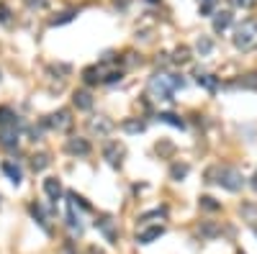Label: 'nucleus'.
Listing matches in <instances>:
<instances>
[{
    "label": "nucleus",
    "instance_id": "1",
    "mask_svg": "<svg viewBox=\"0 0 257 254\" xmlns=\"http://www.w3.org/2000/svg\"><path fill=\"white\" fill-rule=\"evenodd\" d=\"M177 87H185V80L183 77H177V75H165V72H157L152 77V83H149V90L152 92H157V95L162 100H172V90Z\"/></svg>",
    "mask_w": 257,
    "mask_h": 254
},
{
    "label": "nucleus",
    "instance_id": "2",
    "mask_svg": "<svg viewBox=\"0 0 257 254\" xmlns=\"http://www.w3.org/2000/svg\"><path fill=\"white\" fill-rule=\"evenodd\" d=\"M216 177H219L216 182L221 185V188H227V190H231V193H237V190L244 188L242 172L234 169V167H221V169H216Z\"/></svg>",
    "mask_w": 257,
    "mask_h": 254
},
{
    "label": "nucleus",
    "instance_id": "3",
    "mask_svg": "<svg viewBox=\"0 0 257 254\" xmlns=\"http://www.w3.org/2000/svg\"><path fill=\"white\" fill-rule=\"evenodd\" d=\"M257 41V23L255 21H247L244 26L237 31V36H234V44L239 46V49H250V46H255Z\"/></svg>",
    "mask_w": 257,
    "mask_h": 254
},
{
    "label": "nucleus",
    "instance_id": "4",
    "mask_svg": "<svg viewBox=\"0 0 257 254\" xmlns=\"http://www.w3.org/2000/svg\"><path fill=\"white\" fill-rule=\"evenodd\" d=\"M47 126H52L54 131H67L72 126V118H70V111H57L47 118Z\"/></svg>",
    "mask_w": 257,
    "mask_h": 254
},
{
    "label": "nucleus",
    "instance_id": "5",
    "mask_svg": "<svg viewBox=\"0 0 257 254\" xmlns=\"http://www.w3.org/2000/svg\"><path fill=\"white\" fill-rule=\"evenodd\" d=\"M0 144L13 149L18 144V123H10V126H0Z\"/></svg>",
    "mask_w": 257,
    "mask_h": 254
},
{
    "label": "nucleus",
    "instance_id": "6",
    "mask_svg": "<svg viewBox=\"0 0 257 254\" xmlns=\"http://www.w3.org/2000/svg\"><path fill=\"white\" fill-rule=\"evenodd\" d=\"M67 152H70V154H80V157H85V154H90V144H87L85 139L75 136V139H70V141H67Z\"/></svg>",
    "mask_w": 257,
    "mask_h": 254
},
{
    "label": "nucleus",
    "instance_id": "7",
    "mask_svg": "<svg viewBox=\"0 0 257 254\" xmlns=\"http://www.w3.org/2000/svg\"><path fill=\"white\" fill-rule=\"evenodd\" d=\"M44 193H47L52 200H59V195H62L59 180H57V177H47V180H44Z\"/></svg>",
    "mask_w": 257,
    "mask_h": 254
},
{
    "label": "nucleus",
    "instance_id": "8",
    "mask_svg": "<svg viewBox=\"0 0 257 254\" xmlns=\"http://www.w3.org/2000/svg\"><path fill=\"white\" fill-rule=\"evenodd\" d=\"M162 234H165L162 226H152V228H147V231H142V234L137 236V241H139V244H152V241L160 239Z\"/></svg>",
    "mask_w": 257,
    "mask_h": 254
},
{
    "label": "nucleus",
    "instance_id": "9",
    "mask_svg": "<svg viewBox=\"0 0 257 254\" xmlns=\"http://www.w3.org/2000/svg\"><path fill=\"white\" fill-rule=\"evenodd\" d=\"M72 100H75V106L80 111H90L93 108V98H90V92H85V90H77L72 95Z\"/></svg>",
    "mask_w": 257,
    "mask_h": 254
},
{
    "label": "nucleus",
    "instance_id": "10",
    "mask_svg": "<svg viewBox=\"0 0 257 254\" xmlns=\"http://www.w3.org/2000/svg\"><path fill=\"white\" fill-rule=\"evenodd\" d=\"M3 172L10 177V182H13V185H21V180H24V172H21V167L13 165V162H3Z\"/></svg>",
    "mask_w": 257,
    "mask_h": 254
},
{
    "label": "nucleus",
    "instance_id": "11",
    "mask_svg": "<svg viewBox=\"0 0 257 254\" xmlns=\"http://www.w3.org/2000/svg\"><path fill=\"white\" fill-rule=\"evenodd\" d=\"M157 121L167 123V126H175V129H185V121L180 118V115H175V113H157Z\"/></svg>",
    "mask_w": 257,
    "mask_h": 254
},
{
    "label": "nucleus",
    "instance_id": "12",
    "mask_svg": "<svg viewBox=\"0 0 257 254\" xmlns=\"http://www.w3.org/2000/svg\"><path fill=\"white\" fill-rule=\"evenodd\" d=\"M90 129H93L95 134H100V136H106V134L111 131V121L103 118V115H95V118L90 121Z\"/></svg>",
    "mask_w": 257,
    "mask_h": 254
},
{
    "label": "nucleus",
    "instance_id": "13",
    "mask_svg": "<svg viewBox=\"0 0 257 254\" xmlns=\"http://www.w3.org/2000/svg\"><path fill=\"white\" fill-rule=\"evenodd\" d=\"M229 23H231V13H229V10H221V13L214 16V31L219 33V31L229 28Z\"/></svg>",
    "mask_w": 257,
    "mask_h": 254
},
{
    "label": "nucleus",
    "instance_id": "14",
    "mask_svg": "<svg viewBox=\"0 0 257 254\" xmlns=\"http://www.w3.org/2000/svg\"><path fill=\"white\" fill-rule=\"evenodd\" d=\"M95 226H98L100 231H103L108 241H114V239H116V231H114V221H111V218H100V221H95Z\"/></svg>",
    "mask_w": 257,
    "mask_h": 254
},
{
    "label": "nucleus",
    "instance_id": "15",
    "mask_svg": "<svg viewBox=\"0 0 257 254\" xmlns=\"http://www.w3.org/2000/svg\"><path fill=\"white\" fill-rule=\"evenodd\" d=\"M198 85H203L206 90L214 92V90L219 87V80H216L214 75H198Z\"/></svg>",
    "mask_w": 257,
    "mask_h": 254
},
{
    "label": "nucleus",
    "instance_id": "16",
    "mask_svg": "<svg viewBox=\"0 0 257 254\" xmlns=\"http://www.w3.org/2000/svg\"><path fill=\"white\" fill-rule=\"evenodd\" d=\"M10 123H18V115L10 108H0V126H10Z\"/></svg>",
    "mask_w": 257,
    "mask_h": 254
},
{
    "label": "nucleus",
    "instance_id": "17",
    "mask_svg": "<svg viewBox=\"0 0 257 254\" xmlns=\"http://www.w3.org/2000/svg\"><path fill=\"white\" fill-rule=\"evenodd\" d=\"M103 154H106V159L111 162V165H116V162H118V157H121V146H118V144H108Z\"/></svg>",
    "mask_w": 257,
    "mask_h": 254
},
{
    "label": "nucleus",
    "instance_id": "18",
    "mask_svg": "<svg viewBox=\"0 0 257 254\" xmlns=\"http://www.w3.org/2000/svg\"><path fill=\"white\" fill-rule=\"evenodd\" d=\"M31 216L36 218V224H39L44 231H49V226H47V218H44V211H41V205H36V203H33V205H31Z\"/></svg>",
    "mask_w": 257,
    "mask_h": 254
},
{
    "label": "nucleus",
    "instance_id": "19",
    "mask_svg": "<svg viewBox=\"0 0 257 254\" xmlns=\"http://www.w3.org/2000/svg\"><path fill=\"white\" fill-rule=\"evenodd\" d=\"M31 167L36 172H41L44 167H49V157L47 154H36V157H33V162H31Z\"/></svg>",
    "mask_w": 257,
    "mask_h": 254
},
{
    "label": "nucleus",
    "instance_id": "20",
    "mask_svg": "<svg viewBox=\"0 0 257 254\" xmlns=\"http://www.w3.org/2000/svg\"><path fill=\"white\" fill-rule=\"evenodd\" d=\"M124 131H129V134H142L144 131V123L142 121H124Z\"/></svg>",
    "mask_w": 257,
    "mask_h": 254
},
{
    "label": "nucleus",
    "instance_id": "21",
    "mask_svg": "<svg viewBox=\"0 0 257 254\" xmlns=\"http://www.w3.org/2000/svg\"><path fill=\"white\" fill-rule=\"evenodd\" d=\"M185 175H188V165H172V169H170L172 180H183Z\"/></svg>",
    "mask_w": 257,
    "mask_h": 254
},
{
    "label": "nucleus",
    "instance_id": "22",
    "mask_svg": "<svg viewBox=\"0 0 257 254\" xmlns=\"http://www.w3.org/2000/svg\"><path fill=\"white\" fill-rule=\"evenodd\" d=\"M172 59H175L177 64L191 59V52H188V46H180V49H175V56H172Z\"/></svg>",
    "mask_w": 257,
    "mask_h": 254
},
{
    "label": "nucleus",
    "instance_id": "23",
    "mask_svg": "<svg viewBox=\"0 0 257 254\" xmlns=\"http://www.w3.org/2000/svg\"><path fill=\"white\" fill-rule=\"evenodd\" d=\"M83 80H85V83H87V85H93V83H98V69H95V67H87V69H85V72H83Z\"/></svg>",
    "mask_w": 257,
    "mask_h": 254
},
{
    "label": "nucleus",
    "instance_id": "24",
    "mask_svg": "<svg viewBox=\"0 0 257 254\" xmlns=\"http://www.w3.org/2000/svg\"><path fill=\"white\" fill-rule=\"evenodd\" d=\"M200 208H206V211H219V203L214 200V198H208V195H203V198H200Z\"/></svg>",
    "mask_w": 257,
    "mask_h": 254
},
{
    "label": "nucleus",
    "instance_id": "25",
    "mask_svg": "<svg viewBox=\"0 0 257 254\" xmlns=\"http://www.w3.org/2000/svg\"><path fill=\"white\" fill-rule=\"evenodd\" d=\"M242 216H247L250 221H257V208L255 205H242Z\"/></svg>",
    "mask_w": 257,
    "mask_h": 254
},
{
    "label": "nucleus",
    "instance_id": "26",
    "mask_svg": "<svg viewBox=\"0 0 257 254\" xmlns=\"http://www.w3.org/2000/svg\"><path fill=\"white\" fill-rule=\"evenodd\" d=\"M75 18V10H67V13H62L59 18H54L52 23H54V26H59V23H67V21H72Z\"/></svg>",
    "mask_w": 257,
    "mask_h": 254
},
{
    "label": "nucleus",
    "instance_id": "27",
    "mask_svg": "<svg viewBox=\"0 0 257 254\" xmlns=\"http://www.w3.org/2000/svg\"><path fill=\"white\" fill-rule=\"evenodd\" d=\"M242 85H244V87H257V72L247 75V80H242Z\"/></svg>",
    "mask_w": 257,
    "mask_h": 254
},
{
    "label": "nucleus",
    "instance_id": "28",
    "mask_svg": "<svg viewBox=\"0 0 257 254\" xmlns=\"http://www.w3.org/2000/svg\"><path fill=\"white\" fill-rule=\"evenodd\" d=\"M198 52H200V54H208V52H211V41H208V39H200V41H198Z\"/></svg>",
    "mask_w": 257,
    "mask_h": 254
},
{
    "label": "nucleus",
    "instance_id": "29",
    "mask_svg": "<svg viewBox=\"0 0 257 254\" xmlns=\"http://www.w3.org/2000/svg\"><path fill=\"white\" fill-rule=\"evenodd\" d=\"M231 3H234V5H239V8H252L257 0H231Z\"/></svg>",
    "mask_w": 257,
    "mask_h": 254
},
{
    "label": "nucleus",
    "instance_id": "30",
    "mask_svg": "<svg viewBox=\"0 0 257 254\" xmlns=\"http://www.w3.org/2000/svg\"><path fill=\"white\" fill-rule=\"evenodd\" d=\"M10 18H8V8L5 5H0V23H8Z\"/></svg>",
    "mask_w": 257,
    "mask_h": 254
},
{
    "label": "nucleus",
    "instance_id": "31",
    "mask_svg": "<svg viewBox=\"0 0 257 254\" xmlns=\"http://www.w3.org/2000/svg\"><path fill=\"white\" fill-rule=\"evenodd\" d=\"M26 3H29L31 8H44V5H47V0H26Z\"/></svg>",
    "mask_w": 257,
    "mask_h": 254
},
{
    "label": "nucleus",
    "instance_id": "32",
    "mask_svg": "<svg viewBox=\"0 0 257 254\" xmlns=\"http://www.w3.org/2000/svg\"><path fill=\"white\" fill-rule=\"evenodd\" d=\"M121 80V72H111L108 77H106V83H118Z\"/></svg>",
    "mask_w": 257,
    "mask_h": 254
},
{
    "label": "nucleus",
    "instance_id": "33",
    "mask_svg": "<svg viewBox=\"0 0 257 254\" xmlns=\"http://www.w3.org/2000/svg\"><path fill=\"white\" fill-rule=\"evenodd\" d=\"M198 3L203 5V13H208V10H211V3H214V0H198Z\"/></svg>",
    "mask_w": 257,
    "mask_h": 254
},
{
    "label": "nucleus",
    "instance_id": "34",
    "mask_svg": "<svg viewBox=\"0 0 257 254\" xmlns=\"http://www.w3.org/2000/svg\"><path fill=\"white\" fill-rule=\"evenodd\" d=\"M59 254H75V252H72V247H70V244H67V247H62V249H59Z\"/></svg>",
    "mask_w": 257,
    "mask_h": 254
},
{
    "label": "nucleus",
    "instance_id": "35",
    "mask_svg": "<svg viewBox=\"0 0 257 254\" xmlns=\"http://www.w3.org/2000/svg\"><path fill=\"white\" fill-rule=\"evenodd\" d=\"M252 188H255V190H257V175H255V182H252Z\"/></svg>",
    "mask_w": 257,
    "mask_h": 254
},
{
    "label": "nucleus",
    "instance_id": "36",
    "mask_svg": "<svg viewBox=\"0 0 257 254\" xmlns=\"http://www.w3.org/2000/svg\"><path fill=\"white\" fill-rule=\"evenodd\" d=\"M149 3H157V0H149Z\"/></svg>",
    "mask_w": 257,
    "mask_h": 254
}]
</instances>
